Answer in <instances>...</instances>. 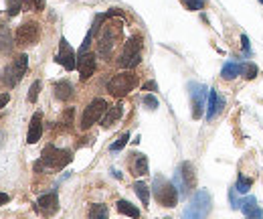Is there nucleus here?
<instances>
[{
  "label": "nucleus",
  "instance_id": "f257e3e1",
  "mask_svg": "<svg viewBox=\"0 0 263 219\" xmlns=\"http://www.w3.org/2000/svg\"><path fill=\"white\" fill-rule=\"evenodd\" d=\"M210 205H212V201H210L209 191L201 189V191H197V195L193 197V201L188 203V207L184 209L182 217L184 219H207V215L210 213Z\"/></svg>",
  "mask_w": 263,
  "mask_h": 219
},
{
  "label": "nucleus",
  "instance_id": "f03ea898",
  "mask_svg": "<svg viewBox=\"0 0 263 219\" xmlns=\"http://www.w3.org/2000/svg\"><path fill=\"white\" fill-rule=\"evenodd\" d=\"M140 59H142V37L136 35V37H132V39H128L124 43V49L119 53L117 63L124 69H132V67H136L140 63Z\"/></svg>",
  "mask_w": 263,
  "mask_h": 219
},
{
  "label": "nucleus",
  "instance_id": "7ed1b4c3",
  "mask_svg": "<svg viewBox=\"0 0 263 219\" xmlns=\"http://www.w3.org/2000/svg\"><path fill=\"white\" fill-rule=\"evenodd\" d=\"M136 85H138V77H136L132 71H122V73H117V75H113V77L109 79L107 92H109L111 96H115V98H124V96H128Z\"/></svg>",
  "mask_w": 263,
  "mask_h": 219
},
{
  "label": "nucleus",
  "instance_id": "20e7f679",
  "mask_svg": "<svg viewBox=\"0 0 263 219\" xmlns=\"http://www.w3.org/2000/svg\"><path fill=\"white\" fill-rule=\"evenodd\" d=\"M154 197L162 207H174L178 203V191H176L174 183H168L162 177L154 179Z\"/></svg>",
  "mask_w": 263,
  "mask_h": 219
},
{
  "label": "nucleus",
  "instance_id": "39448f33",
  "mask_svg": "<svg viewBox=\"0 0 263 219\" xmlns=\"http://www.w3.org/2000/svg\"><path fill=\"white\" fill-rule=\"evenodd\" d=\"M27 67H29V57L27 55H18L4 71H2V83L6 85V87H14L20 79H22V75L27 73Z\"/></svg>",
  "mask_w": 263,
  "mask_h": 219
},
{
  "label": "nucleus",
  "instance_id": "423d86ee",
  "mask_svg": "<svg viewBox=\"0 0 263 219\" xmlns=\"http://www.w3.org/2000/svg\"><path fill=\"white\" fill-rule=\"evenodd\" d=\"M71 152L69 150H63V148H55L53 144L49 146H45V150H43V157H41V161L45 166H49V168H63V166H67V164L71 163Z\"/></svg>",
  "mask_w": 263,
  "mask_h": 219
},
{
  "label": "nucleus",
  "instance_id": "0eeeda50",
  "mask_svg": "<svg viewBox=\"0 0 263 219\" xmlns=\"http://www.w3.org/2000/svg\"><path fill=\"white\" fill-rule=\"evenodd\" d=\"M105 112H107V102H105L104 98H95V100L85 108V112H83V118H81V130L91 128L102 116H105Z\"/></svg>",
  "mask_w": 263,
  "mask_h": 219
},
{
  "label": "nucleus",
  "instance_id": "6e6552de",
  "mask_svg": "<svg viewBox=\"0 0 263 219\" xmlns=\"http://www.w3.org/2000/svg\"><path fill=\"white\" fill-rule=\"evenodd\" d=\"M195 166L190 163H182L180 164V168L176 170V177H174V187H178V191L180 193H188L193 187H195Z\"/></svg>",
  "mask_w": 263,
  "mask_h": 219
},
{
  "label": "nucleus",
  "instance_id": "1a4fd4ad",
  "mask_svg": "<svg viewBox=\"0 0 263 219\" xmlns=\"http://www.w3.org/2000/svg\"><path fill=\"white\" fill-rule=\"evenodd\" d=\"M188 90H190L188 94H190V100H193V118L199 120L205 112V102L209 98V92L201 83H188Z\"/></svg>",
  "mask_w": 263,
  "mask_h": 219
},
{
  "label": "nucleus",
  "instance_id": "9d476101",
  "mask_svg": "<svg viewBox=\"0 0 263 219\" xmlns=\"http://www.w3.org/2000/svg\"><path fill=\"white\" fill-rule=\"evenodd\" d=\"M41 37V27L35 20H29L25 25L18 27L16 31V43L18 45H35Z\"/></svg>",
  "mask_w": 263,
  "mask_h": 219
},
{
  "label": "nucleus",
  "instance_id": "9b49d317",
  "mask_svg": "<svg viewBox=\"0 0 263 219\" xmlns=\"http://www.w3.org/2000/svg\"><path fill=\"white\" fill-rule=\"evenodd\" d=\"M55 61H57L59 65H63L67 71H71V69H75V67H77L75 51L71 49V45L67 43V39H65V37H61V41H59V53L55 55Z\"/></svg>",
  "mask_w": 263,
  "mask_h": 219
},
{
  "label": "nucleus",
  "instance_id": "f8f14e48",
  "mask_svg": "<svg viewBox=\"0 0 263 219\" xmlns=\"http://www.w3.org/2000/svg\"><path fill=\"white\" fill-rule=\"evenodd\" d=\"M77 69H79V77L81 81H87L93 73H95V55L85 53L77 59Z\"/></svg>",
  "mask_w": 263,
  "mask_h": 219
},
{
  "label": "nucleus",
  "instance_id": "ddd939ff",
  "mask_svg": "<svg viewBox=\"0 0 263 219\" xmlns=\"http://www.w3.org/2000/svg\"><path fill=\"white\" fill-rule=\"evenodd\" d=\"M41 134H43V114H41V112H37V114H33V118H31V126H29V134H27V142H29V144L39 142Z\"/></svg>",
  "mask_w": 263,
  "mask_h": 219
},
{
  "label": "nucleus",
  "instance_id": "4468645a",
  "mask_svg": "<svg viewBox=\"0 0 263 219\" xmlns=\"http://www.w3.org/2000/svg\"><path fill=\"white\" fill-rule=\"evenodd\" d=\"M57 207H59V197H57V193H47V195H43V197L37 201V209H41L45 215L55 213Z\"/></svg>",
  "mask_w": 263,
  "mask_h": 219
},
{
  "label": "nucleus",
  "instance_id": "2eb2a0df",
  "mask_svg": "<svg viewBox=\"0 0 263 219\" xmlns=\"http://www.w3.org/2000/svg\"><path fill=\"white\" fill-rule=\"evenodd\" d=\"M225 106V100L217 94V90H210L209 92V102H207V120H212L221 110Z\"/></svg>",
  "mask_w": 263,
  "mask_h": 219
},
{
  "label": "nucleus",
  "instance_id": "dca6fc26",
  "mask_svg": "<svg viewBox=\"0 0 263 219\" xmlns=\"http://www.w3.org/2000/svg\"><path fill=\"white\" fill-rule=\"evenodd\" d=\"M245 69H247V63H235V61H229V63H225L221 75H223V79H235L237 75H245Z\"/></svg>",
  "mask_w": 263,
  "mask_h": 219
},
{
  "label": "nucleus",
  "instance_id": "f3484780",
  "mask_svg": "<svg viewBox=\"0 0 263 219\" xmlns=\"http://www.w3.org/2000/svg\"><path fill=\"white\" fill-rule=\"evenodd\" d=\"M130 170H132L136 177H144V174H148V159H146L144 155H132Z\"/></svg>",
  "mask_w": 263,
  "mask_h": 219
},
{
  "label": "nucleus",
  "instance_id": "a211bd4d",
  "mask_svg": "<svg viewBox=\"0 0 263 219\" xmlns=\"http://www.w3.org/2000/svg\"><path fill=\"white\" fill-rule=\"evenodd\" d=\"M53 92H55V98H57V100L67 102V100L73 96V85H71L67 79H63V81H57V83H55Z\"/></svg>",
  "mask_w": 263,
  "mask_h": 219
},
{
  "label": "nucleus",
  "instance_id": "6ab92c4d",
  "mask_svg": "<svg viewBox=\"0 0 263 219\" xmlns=\"http://www.w3.org/2000/svg\"><path fill=\"white\" fill-rule=\"evenodd\" d=\"M122 114H124V106L122 104H115V106H111V108H107L105 112L104 120H102V126L104 128H109V126H113L119 118H122Z\"/></svg>",
  "mask_w": 263,
  "mask_h": 219
},
{
  "label": "nucleus",
  "instance_id": "aec40b11",
  "mask_svg": "<svg viewBox=\"0 0 263 219\" xmlns=\"http://www.w3.org/2000/svg\"><path fill=\"white\" fill-rule=\"evenodd\" d=\"M117 211H119L122 215H128V217H132V219L140 217V209H138L136 205H132L130 201H126V199H119V201H117Z\"/></svg>",
  "mask_w": 263,
  "mask_h": 219
},
{
  "label": "nucleus",
  "instance_id": "412c9836",
  "mask_svg": "<svg viewBox=\"0 0 263 219\" xmlns=\"http://www.w3.org/2000/svg\"><path fill=\"white\" fill-rule=\"evenodd\" d=\"M134 191H136V195L140 197L142 205L148 207V205H150V189H148V185L142 183V181H136V183H134Z\"/></svg>",
  "mask_w": 263,
  "mask_h": 219
},
{
  "label": "nucleus",
  "instance_id": "4be33fe9",
  "mask_svg": "<svg viewBox=\"0 0 263 219\" xmlns=\"http://www.w3.org/2000/svg\"><path fill=\"white\" fill-rule=\"evenodd\" d=\"M237 207H239V209H241L245 215H251V213L257 209V199L249 195V197H245L243 201H239V203H237Z\"/></svg>",
  "mask_w": 263,
  "mask_h": 219
},
{
  "label": "nucleus",
  "instance_id": "5701e85b",
  "mask_svg": "<svg viewBox=\"0 0 263 219\" xmlns=\"http://www.w3.org/2000/svg\"><path fill=\"white\" fill-rule=\"evenodd\" d=\"M89 219H109V211L102 203H93L89 209Z\"/></svg>",
  "mask_w": 263,
  "mask_h": 219
},
{
  "label": "nucleus",
  "instance_id": "b1692460",
  "mask_svg": "<svg viewBox=\"0 0 263 219\" xmlns=\"http://www.w3.org/2000/svg\"><path fill=\"white\" fill-rule=\"evenodd\" d=\"M25 8V0H6V10L8 16H16L20 10Z\"/></svg>",
  "mask_w": 263,
  "mask_h": 219
},
{
  "label": "nucleus",
  "instance_id": "393cba45",
  "mask_svg": "<svg viewBox=\"0 0 263 219\" xmlns=\"http://www.w3.org/2000/svg\"><path fill=\"white\" fill-rule=\"evenodd\" d=\"M251 187H253V181H251V179H247L245 174H239V177H237V185H235V189H237L239 193H247Z\"/></svg>",
  "mask_w": 263,
  "mask_h": 219
},
{
  "label": "nucleus",
  "instance_id": "a878e982",
  "mask_svg": "<svg viewBox=\"0 0 263 219\" xmlns=\"http://www.w3.org/2000/svg\"><path fill=\"white\" fill-rule=\"evenodd\" d=\"M128 140H130V134H128V132H124V134H122V136H119V138H117L109 148H111L113 152H117V150H122V148L128 144Z\"/></svg>",
  "mask_w": 263,
  "mask_h": 219
},
{
  "label": "nucleus",
  "instance_id": "bb28decb",
  "mask_svg": "<svg viewBox=\"0 0 263 219\" xmlns=\"http://www.w3.org/2000/svg\"><path fill=\"white\" fill-rule=\"evenodd\" d=\"M39 92H41V81H33V85H31V90H29V102H31V104L37 102Z\"/></svg>",
  "mask_w": 263,
  "mask_h": 219
},
{
  "label": "nucleus",
  "instance_id": "cd10ccee",
  "mask_svg": "<svg viewBox=\"0 0 263 219\" xmlns=\"http://www.w3.org/2000/svg\"><path fill=\"white\" fill-rule=\"evenodd\" d=\"M25 8L27 10H43L45 8V0H25Z\"/></svg>",
  "mask_w": 263,
  "mask_h": 219
},
{
  "label": "nucleus",
  "instance_id": "c85d7f7f",
  "mask_svg": "<svg viewBox=\"0 0 263 219\" xmlns=\"http://www.w3.org/2000/svg\"><path fill=\"white\" fill-rule=\"evenodd\" d=\"M188 10H201L203 8V4H205V0H180Z\"/></svg>",
  "mask_w": 263,
  "mask_h": 219
},
{
  "label": "nucleus",
  "instance_id": "c756f323",
  "mask_svg": "<svg viewBox=\"0 0 263 219\" xmlns=\"http://www.w3.org/2000/svg\"><path fill=\"white\" fill-rule=\"evenodd\" d=\"M73 114H75V110L73 108L65 110V114H63V124H65V126H69V124L73 122Z\"/></svg>",
  "mask_w": 263,
  "mask_h": 219
},
{
  "label": "nucleus",
  "instance_id": "7c9ffc66",
  "mask_svg": "<svg viewBox=\"0 0 263 219\" xmlns=\"http://www.w3.org/2000/svg\"><path fill=\"white\" fill-rule=\"evenodd\" d=\"M144 104H146V106H148L150 110H156L158 108V100L154 98V96H150V94H148V96H144Z\"/></svg>",
  "mask_w": 263,
  "mask_h": 219
},
{
  "label": "nucleus",
  "instance_id": "2f4dec72",
  "mask_svg": "<svg viewBox=\"0 0 263 219\" xmlns=\"http://www.w3.org/2000/svg\"><path fill=\"white\" fill-rule=\"evenodd\" d=\"M255 73H257V67H255V65H251V63H247L245 77H247V79H253V77H255Z\"/></svg>",
  "mask_w": 263,
  "mask_h": 219
},
{
  "label": "nucleus",
  "instance_id": "473e14b6",
  "mask_svg": "<svg viewBox=\"0 0 263 219\" xmlns=\"http://www.w3.org/2000/svg\"><path fill=\"white\" fill-rule=\"evenodd\" d=\"M142 90H146V92H150V90H152V92H156L158 90L156 81H146V83L142 85Z\"/></svg>",
  "mask_w": 263,
  "mask_h": 219
},
{
  "label": "nucleus",
  "instance_id": "72a5a7b5",
  "mask_svg": "<svg viewBox=\"0 0 263 219\" xmlns=\"http://www.w3.org/2000/svg\"><path fill=\"white\" fill-rule=\"evenodd\" d=\"M241 43H243L245 53H249V51H251V47H249V39H247V35H241Z\"/></svg>",
  "mask_w": 263,
  "mask_h": 219
},
{
  "label": "nucleus",
  "instance_id": "f704fd0d",
  "mask_svg": "<svg viewBox=\"0 0 263 219\" xmlns=\"http://www.w3.org/2000/svg\"><path fill=\"white\" fill-rule=\"evenodd\" d=\"M247 219H263V211L259 209V207H257V209H255L251 215H247Z\"/></svg>",
  "mask_w": 263,
  "mask_h": 219
},
{
  "label": "nucleus",
  "instance_id": "c9c22d12",
  "mask_svg": "<svg viewBox=\"0 0 263 219\" xmlns=\"http://www.w3.org/2000/svg\"><path fill=\"white\" fill-rule=\"evenodd\" d=\"M8 102H10V96L8 94H0V108H4Z\"/></svg>",
  "mask_w": 263,
  "mask_h": 219
},
{
  "label": "nucleus",
  "instance_id": "e433bc0d",
  "mask_svg": "<svg viewBox=\"0 0 263 219\" xmlns=\"http://www.w3.org/2000/svg\"><path fill=\"white\" fill-rule=\"evenodd\" d=\"M8 199H10V197H8L6 193H0V205H4V203H8Z\"/></svg>",
  "mask_w": 263,
  "mask_h": 219
},
{
  "label": "nucleus",
  "instance_id": "4c0bfd02",
  "mask_svg": "<svg viewBox=\"0 0 263 219\" xmlns=\"http://www.w3.org/2000/svg\"><path fill=\"white\" fill-rule=\"evenodd\" d=\"M259 4H263V0H259Z\"/></svg>",
  "mask_w": 263,
  "mask_h": 219
}]
</instances>
